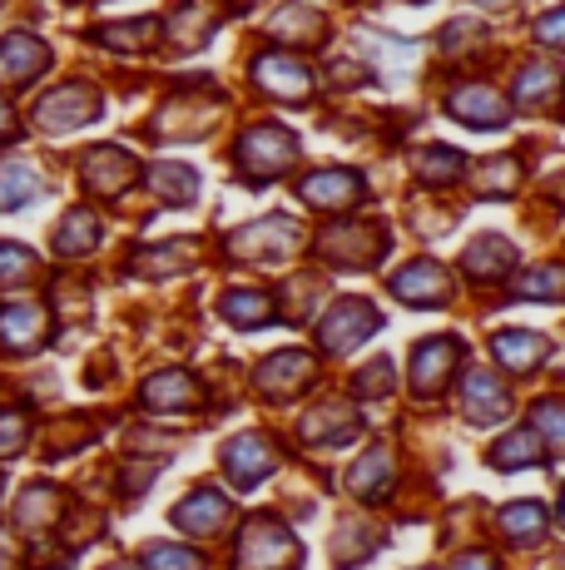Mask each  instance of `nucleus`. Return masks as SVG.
I'll use <instances>...</instances> for the list:
<instances>
[{"instance_id":"41","label":"nucleus","mask_w":565,"mask_h":570,"mask_svg":"<svg viewBox=\"0 0 565 570\" xmlns=\"http://www.w3.org/2000/svg\"><path fill=\"white\" fill-rule=\"evenodd\" d=\"M357 392H363V397H367V392L387 397V392H393V367H387V363H373V367L363 372V377H357Z\"/></svg>"},{"instance_id":"9","label":"nucleus","mask_w":565,"mask_h":570,"mask_svg":"<svg viewBox=\"0 0 565 570\" xmlns=\"http://www.w3.org/2000/svg\"><path fill=\"white\" fill-rule=\"evenodd\" d=\"M393 293L402 303H417V308H442V303L452 298V278H447V268H442V263L417 258V263H407V268L393 278Z\"/></svg>"},{"instance_id":"1","label":"nucleus","mask_w":565,"mask_h":570,"mask_svg":"<svg viewBox=\"0 0 565 570\" xmlns=\"http://www.w3.org/2000/svg\"><path fill=\"white\" fill-rule=\"evenodd\" d=\"M293 159H298V139H293L282 125H254L244 139H238V169H244L248 184L278 179Z\"/></svg>"},{"instance_id":"28","label":"nucleus","mask_w":565,"mask_h":570,"mask_svg":"<svg viewBox=\"0 0 565 570\" xmlns=\"http://www.w3.org/2000/svg\"><path fill=\"white\" fill-rule=\"evenodd\" d=\"M60 517V491L56 487H30L26 497L16 501V521L26 525V531H36V525H50Z\"/></svg>"},{"instance_id":"35","label":"nucleus","mask_w":565,"mask_h":570,"mask_svg":"<svg viewBox=\"0 0 565 570\" xmlns=\"http://www.w3.org/2000/svg\"><path fill=\"white\" fill-rule=\"evenodd\" d=\"M516 298H541V303H561L565 298V268H536L516 283Z\"/></svg>"},{"instance_id":"21","label":"nucleus","mask_w":565,"mask_h":570,"mask_svg":"<svg viewBox=\"0 0 565 570\" xmlns=\"http://www.w3.org/2000/svg\"><path fill=\"white\" fill-rule=\"evenodd\" d=\"M95 244H100V218H95L90 208H70V214L60 218V228H56V254L60 258H80V254H90Z\"/></svg>"},{"instance_id":"6","label":"nucleus","mask_w":565,"mask_h":570,"mask_svg":"<svg viewBox=\"0 0 565 570\" xmlns=\"http://www.w3.org/2000/svg\"><path fill=\"white\" fill-rule=\"evenodd\" d=\"M274 466H278V452L268 446V436H258V432H244L224 446V471L238 491H254L258 481H268Z\"/></svg>"},{"instance_id":"17","label":"nucleus","mask_w":565,"mask_h":570,"mask_svg":"<svg viewBox=\"0 0 565 570\" xmlns=\"http://www.w3.org/2000/svg\"><path fill=\"white\" fill-rule=\"evenodd\" d=\"M46 343V313L36 303H10L0 308V347L6 353H36Z\"/></svg>"},{"instance_id":"27","label":"nucleus","mask_w":565,"mask_h":570,"mask_svg":"<svg viewBox=\"0 0 565 570\" xmlns=\"http://www.w3.org/2000/svg\"><path fill=\"white\" fill-rule=\"evenodd\" d=\"M36 194H40V174L30 164H20V159L0 164V208H20L36 199Z\"/></svg>"},{"instance_id":"47","label":"nucleus","mask_w":565,"mask_h":570,"mask_svg":"<svg viewBox=\"0 0 565 570\" xmlns=\"http://www.w3.org/2000/svg\"><path fill=\"white\" fill-rule=\"evenodd\" d=\"M110 570H129V566H110Z\"/></svg>"},{"instance_id":"45","label":"nucleus","mask_w":565,"mask_h":570,"mask_svg":"<svg viewBox=\"0 0 565 570\" xmlns=\"http://www.w3.org/2000/svg\"><path fill=\"white\" fill-rule=\"evenodd\" d=\"M10 566V546H6V535H0V570Z\"/></svg>"},{"instance_id":"37","label":"nucleus","mask_w":565,"mask_h":570,"mask_svg":"<svg viewBox=\"0 0 565 570\" xmlns=\"http://www.w3.org/2000/svg\"><path fill=\"white\" fill-rule=\"evenodd\" d=\"M145 566L149 570H204V561L194 551H184V546H165V541L145 546Z\"/></svg>"},{"instance_id":"36","label":"nucleus","mask_w":565,"mask_h":570,"mask_svg":"<svg viewBox=\"0 0 565 570\" xmlns=\"http://www.w3.org/2000/svg\"><path fill=\"white\" fill-rule=\"evenodd\" d=\"M556 80H561V75L551 70V65H526V70H521V85H516V100L526 109L531 105H546V95L556 90Z\"/></svg>"},{"instance_id":"22","label":"nucleus","mask_w":565,"mask_h":570,"mask_svg":"<svg viewBox=\"0 0 565 570\" xmlns=\"http://www.w3.org/2000/svg\"><path fill=\"white\" fill-rule=\"evenodd\" d=\"M492 353L502 357L511 372H531V367L546 363L551 343H546V337H536V333H496L492 337Z\"/></svg>"},{"instance_id":"18","label":"nucleus","mask_w":565,"mask_h":570,"mask_svg":"<svg viewBox=\"0 0 565 570\" xmlns=\"http://www.w3.org/2000/svg\"><path fill=\"white\" fill-rule=\"evenodd\" d=\"M50 65V50L36 36H6L0 40V80L6 85H30Z\"/></svg>"},{"instance_id":"25","label":"nucleus","mask_w":565,"mask_h":570,"mask_svg":"<svg viewBox=\"0 0 565 570\" xmlns=\"http://www.w3.org/2000/svg\"><path fill=\"white\" fill-rule=\"evenodd\" d=\"M353 491L363 501L387 497V491H393V456H387V452H367L363 462L353 466Z\"/></svg>"},{"instance_id":"42","label":"nucleus","mask_w":565,"mask_h":570,"mask_svg":"<svg viewBox=\"0 0 565 570\" xmlns=\"http://www.w3.org/2000/svg\"><path fill=\"white\" fill-rule=\"evenodd\" d=\"M516 184V164L502 159V164H486V174H482V189H511Z\"/></svg>"},{"instance_id":"13","label":"nucleus","mask_w":565,"mask_h":570,"mask_svg":"<svg viewBox=\"0 0 565 570\" xmlns=\"http://www.w3.org/2000/svg\"><path fill=\"white\" fill-rule=\"evenodd\" d=\"M298 194L313 208H353L363 199V174L357 169H318L298 184Z\"/></svg>"},{"instance_id":"10","label":"nucleus","mask_w":565,"mask_h":570,"mask_svg":"<svg viewBox=\"0 0 565 570\" xmlns=\"http://www.w3.org/2000/svg\"><path fill=\"white\" fill-rule=\"evenodd\" d=\"M85 189L90 194H100V199H115V194H125L129 184L139 179V164L125 155V149H115V145H105V149H90L85 155Z\"/></svg>"},{"instance_id":"26","label":"nucleus","mask_w":565,"mask_h":570,"mask_svg":"<svg viewBox=\"0 0 565 570\" xmlns=\"http://www.w3.org/2000/svg\"><path fill=\"white\" fill-rule=\"evenodd\" d=\"M496 525H502V535H511V541H541L546 535V507L541 501H511Z\"/></svg>"},{"instance_id":"40","label":"nucleus","mask_w":565,"mask_h":570,"mask_svg":"<svg viewBox=\"0 0 565 570\" xmlns=\"http://www.w3.org/2000/svg\"><path fill=\"white\" fill-rule=\"evenodd\" d=\"M536 40H541V46L565 50V6L561 10H546V16L536 20Z\"/></svg>"},{"instance_id":"38","label":"nucleus","mask_w":565,"mask_h":570,"mask_svg":"<svg viewBox=\"0 0 565 570\" xmlns=\"http://www.w3.org/2000/svg\"><path fill=\"white\" fill-rule=\"evenodd\" d=\"M274 36L278 40H288V36H313V40H318L323 36V16H318V10H282Z\"/></svg>"},{"instance_id":"2","label":"nucleus","mask_w":565,"mask_h":570,"mask_svg":"<svg viewBox=\"0 0 565 570\" xmlns=\"http://www.w3.org/2000/svg\"><path fill=\"white\" fill-rule=\"evenodd\" d=\"M298 541L288 535V525L258 517L244 525V541H238V570H298Z\"/></svg>"},{"instance_id":"4","label":"nucleus","mask_w":565,"mask_h":570,"mask_svg":"<svg viewBox=\"0 0 565 570\" xmlns=\"http://www.w3.org/2000/svg\"><path fill=\"white\" fill-rule=\"evenodd\" d=\"M95 115H100V95H95L90 85H60V90H50L46 100L36 105V125L50 129V135L90 125Z\"/></svg>"},{"instance_id":"7","label":"nucleus","mask_w":565,"mask_h":570,"mask_svg":"<svg viewBox=\"0 0 565 570\" xmlns=\"http://www.w3.org/2000/svg\"><path fill=\"white\" fill-rule=\"evenodd\" d=\"M254 80H258V90L274 95V100H308L313 95V70L303 60H293V55H282V50L258 55Z\"/></svg>"},{"instance_id":"3","label":"nucleus","mask_w":565,"mask_h":570,"mask_svg":"<svg viewBox=\"0 0 565 570\" xmlns=\"http://www.w3.org/2000/svg\"><path fill=\"white\" fill-rule=\"evenodd\" d=\"M377 308L367 298H338L328 308V317H323V327H318V343L328 347V353H353L363 337H373L377 333Z\"/></svg>"},{"instance_id":"11","label":"nucleus","mask_w":565,"mask_h":570,"mask_svg":"<svg viewBox=\"0 0 565 570\" xmlns=\"http://www.w3.org/2000/svg\"><path fill=\"white\" fill-rule=\"evenodd\" d=\"M323 254L338 263H353V268H373L387 254V234L377 224H343L323 238Z\"/></svg>"},{"instance_id":"16","label":"nucleus","mask_w":565,"mask_h":570,"mask_svg":"<svg viewBox=\"0 0 565 570\" xmlns=\"http://www.w3.org/2000/svg\"><path fill=\"white\" fill-rule=\"evenodd\" d=\"M506 407H511V397H506L502 382H496V372H472V377L462 382V412H466V422L492 426L496 416H506Z\"/></svg>"},{"instance_id":"12","label":"nucleus","mask_w":565,"mask_h":570,"mask_svg":"<svg viewBox=\"0 0 565 570\" xmlns=\"http://www.w3.org/2000/svg\"><path fill=\"white\" fill-rule=\"evenodd\" d=\"M452 115L472 129H502L506 125V100L496 95V85H482V80H466L452 90Z\"/></svg>"},{"instance_id":"15","label":"nucleus","mask_w":565,"mask_h":570,"mask_svg":"<svg viewBox=\"0 0 565 570\" xmlns=\"http://www.w3.org/2000/svg\"><path fill=\"white\" fill-rule=\"evenodd\" d=\"M174 525L189 535H214L228 525V501L219 497L214 487H199L194 497H184L179 507H174Z\"/></svg>"},{"instance_id":"14","label":"nucleus","mask_w":565,"mask_h":570,"mask_svg":"<svg viewBox=\"0 0 565 570\" xmlns=\"http://www.w3.org/2000/svg\"><path fill=\"white\" fill-rule=\"evenodd\" d=\"M308 377H313V357L282 347V353H274L264 367H258V392H268L274 402H282V397H293Z\"/></svg>"},{"instance_id":"39","label":"nucleus","mask_w":565,"mask_h":570,"mask_svg":"<svg viewBox=\"0 0 565 570\" xmlns=\"http://www.w3.org/2000/svg\"><path fill=\"white\" fill-rule=\"evenodd\" d=\"M20 446H26V416L0 412V456H16Z\"/></svg>"},{"instance_id":"44","label":"nucleus","mask_w":565,"mask_h":570,"mask_svg":"<svg viewBox=\"0 0 565 570\" xmlns=\"http://www.w3.org/2000/svg\"><path fill=\"white\" fill-rule=\"evenodd\" d=\"M10 129H16V125H10V105L0 100V139H10Z\"/></svg>"},{"instance_id":"19","label":"nucleus","mask_w":565,"mask_h":570,"mask_svg":"<svg viewBox=\"0 0 565 570\" xmlns=\"http://www.w3.org/2000/svg\"><path fill=\"white\" fill-rule=\"evenodd\" d=\"M303 442H323V446H347L357 436V412L353 407H338V402H323L303 416Z\"/></svg>"},{"instance_id":"29","label":"nucleus","mask_w":565,"mask_h":570,"mask_svg":"<svg viewBox=\"0 0 565 570\" xmlns=\"http://www.w3.org/2000/svg\"><path fill=\"white\" fill-rule=\"evenodd\" d=\"M531 432L536 442H551V452H565V402L561 397H546L531 407Z\"/></svg>"},{"instance_id":"34","label":"nucleus","mask_w":565,"mask_h":570,"mask_svg":"<svg viewBox=\"0 0 565 570\" xmlns=\"http://www.w3.org/2000/svg\"><path fill=\"white\" fill-rule=\"evenodd\" d=\"M155 36H159L155 20H125V26H100V40H105V46H115V50H145V46H155Z\"/></svg>"},{"instance_id":"30","label":"nucleus","mask_w":565,"mask_h":570,"mask_svg":"<svg viewBox=\"0 0 565 570\" xmlns=\"http://www.w3.org/2000/svg\"><path fill=\"white\" fill-rule=\"evenodd\" d=\"M224 317L234 327H258L274 317V298L268 293H228L224 298Z\"/></svg>"},{"instance_id":"20","label":"nucleus","mask_w":565,"mask_h":570,"mask_svg":"<svg viewBox=\"0 0 565 570\" xmlns=\"http://www.w3.org/2000/svg\"><path fill=\"white\" fill-rule=\"evenodd\" d=\"M139 402H145V407H155V412L194 407V402H199V382H194L189 372L169 367V372H159V377H149L145 387H139Z\"/></svg>"},{"instance_id":"8","label":"nucleus","mask_w":565,"mask_h":570,"mask_svg":"<svg viewBox=\"0 0 565 570\" xmlns=\"http://www.w3.org/2000/svg\"><path fill=\"white\" fill-rule=\"evenodd\" d=\"M456 363H462V343H456V337H427V343L412 353V387H417L422 397H437L452 382Z\"/></svg>"},{"instance_id":"5","label":"nucleus","mask_w":565,"mask_h":570,"mask_svg":"<svg viewBox=\"0 0 565 570\" xmlns=\"http://www.w3.org/2000/svg\"><path fill=\"white\" fill-rule=\"evenodd\" d=\"M298 244H303V228L293 224V218L274 214V218H264V224L228 238V254L234 258H288Z\"/></svg>"},{"instance_id":"46","label":"nucleus","mask_w":565,"mask_h":570,"mask_svg":"<svg viewBox=\"0 0 565 570\" xmlns=\"http://www.w3.org/2000/svg\"><path fill=\"white\" fill-rule=\"evenodd\" d=\"M561 521H565V491H561Z\"/></svg>"},{"instance_id":"33","label":"nucleus","mask_w":565,"mask_h":570,"mask_svg":"<svg viewBox=\"0 0 565 570\" xmlns=\"http://www.w3.org/2000/svg\"><path fill=\"white\" fill-rule=\"evenodd\" d=\"M462 159L466 155H456V149H447V145H432L427 155L417 159V179L422 184H452L456 174H462Z\"/></svg>"},{"instance_id":"24","label":"nucleus","mask_w":565,"mask_h":570,"mask_svg":"<svg viewBox=\"0 0 565 570\" xmlns=\"http://www.w3.org/2000/svg\"><path fill=\"white\" fill-rule=\"evenodd\" d=\"M149 184H155V194L165 204H189L194 194H199V174H194L189 164H155Z\"/></svg>"},{"instance_id":"31","label":"nucleus","mask_w":565,"mask_h":570,"mask_svg":"<svg viewBox=\"0 0 565 570\" xmlns=\"http://www.w3.org/2000/svg\"><path fill=\"white\" fill-rule=\"evenodd\" d=\"M40 273V258L20 244H0V288H20Z\"/></svg>"},{"instance_id":"43","label":"nucleus","mask_w":565,"mask_h":570,"mask_svg":"<svg viewBox=\"0 0 565 570\" xmlns=\"http://www.w3.org/2000/svg\"><path fill=\"white\" fill-rule=\"evenodd\" d=\"M452 570H496V556H482V551H476V556H462V561H456Z\"/></svg>"},{"instance_id":"23","label":"nucleus","mask_w":565,"mask_h":570,"mask_svg":"<svg viewBox=\"0 0 565 570\" xmlns=\"http://www.w3.org/2000/svg\"><path fill=\"white\" fill-rule=\"evenodd\" d=\"M511 263H516V248H511L506 238H496V234H482L472 248H466L462 268L472 273V278H496V273H506Z\"/></svg>"},{"instance_id":"32","label":"nucleus","mask_w":565,"mask_h":570,"mask_svg":"<svg viewBox=\"0 0 565 570\" xmlns=\"http://www.w3.org/2000/svg\"><path fill=\"white\" fill-rule=\"evenodd\" d=\"M536 456H541L536 432H511V436H502V442L492 446V462L502 466V471H511V466H531Z\"/></svg>"}]
</instances>
